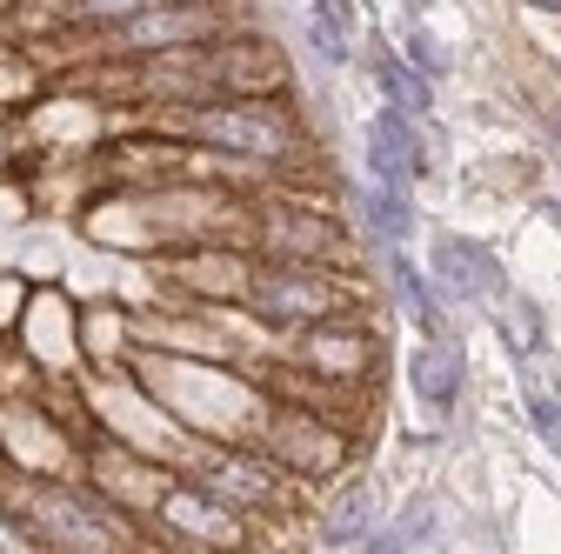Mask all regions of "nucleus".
<instances>
[{
    "instance_id": "1",
    "label": "nucleus",
    "mask_w": 561,
    "mask_h": 554,
    "mask_svg": "<svg viewBox=\"0 0 561 554\" xmlns=\"http://www.w3.org/2000/svg\"><path fill=\"white\" fill-rule=\"evenodd\" d=\"M181 127H187V141L221 148V154H241V161H288L295 141H301L295 114L280 107V101H228V94L194 101V114Z\"/></svg>"
},
{
    "instance_id": "2",
    "label": "nucleus",
    "mask_w": 561,
    "mask_h": 554,
    "mask_svg": "<svg viewBox=\"0 0 561 554\" xmlns=\"http://www.w3.org/2000/svg\"><path fill=\"white\" fill-rule=\"evenodd\" d=\"M341 301H347V288L334 274H321V261H267L261 274H248V308L261 321H280V327L334 321Z\"/></svg>"
},
{
    "instance_id": "3",
    "label": "nucleus",
    "mask_w": 561,
    "mask_h": 554,
    "mask_svg": "<svg viewBox=\"0 0 561 554\" xmlns=\"http://www.w3.org/2000/svg\"><path fill=\"white\" fill-rule=\"evenodd\" d=\"M201 74L207 94H228V101H280L288 94V54L261 34H215L201 47Z\"/></svg>"
},
{
    "instance_id": "4",
    "label": "nucleus",
    "mask_w": 561,
    "mask_h": 554,
    "mask_svg": "<svg viewBox=\"0 0 561 554\" xmlns=\"http://www.w3.org/2000/svg\"><path fill=\"white\" fill-rule=\"evenodd\" d=\"M8 515L27 534H47L60 547H75V554H107L114 547V521L81 488H14V508Z\"/></svg>"
},
{
    "instance_id": "5",
    "label": "nucleus",
    "mask_w": 561,
    "mask_h": 554,
    "mask_svg": "<svg viewBox=\"0 0 561 554\" xmlns=\"http://www.w3.org/2000/svg\"><path fill=\"white\" fill-rule=\"evenodd\" d=\"M221 27H228V21H221L215 8H201V0H161V8L134 14V21H121V27L94 34V41H101V47H114V54H127V60H148V54L201 47V41H215Z\"/></svg>"
},
{
    "instance_id": "6",
    "label": "nucleus",
    "mask_w": 561,
    "mask_h": 554,
    "mask_svg": "<svg viewBox=\"0 0 561 554\" xmlns=\"http://www.w3.org/2000/svg\"><path fill=\"white\" fill-rule=\"evenodd\" d=\"M154 515H161L168 534H181L194 547H241V508L215 501L201 481H168L161 501H154Z\"/></svg>"
},
{
    "instance_id": "7",
    "label": "nucleus",
    "mask_w": 561,
    "mask_h": 554,
    "mask_svg": "<svg viewBox=\"0 0 561 554\" xmlns=\"http://www.w3.org/2000/svg\"><path fill=\"white\" fill-rule=\"evenodd\" d=\"M194 481L228 508H274L280 501V474L267 461H254V454H234V448L194 454Z\"/></svg>"
},
{
    "instance_id": "8",
    "label": "nucleus",
    "mask_w": 561,
    "mask_h": 554,
    "mask_svg": "<svg viewBox=\"0 0 561 554\" xmlns=\"http://www.w3.org/2000/svg\"><path fill=\"white\" fill-rule=\"evenodd\" d=\"M435 274H442V288L461 295V301H502V295H508L495 254L474 247V241H455V234L435 241Z\"/></svg>"
},
{
    "instance_id": "9",
    "label": "nucleus",
    "mask_w": 561,
    "mask_h": 554,
    "mask_svg": "<svg viewBox=\"0 0 561 554\" xmlns=\"http://www.w3.org/2000/svg\"><path fill=\"white\" fill-rule=\"evenodd\" d=\"M368 168H375L381 187L408 194V181L421 174V148H414V134H408V114H394V107L375 114V127H368Z\"/></svg>"
},
{
    "instance_id": "10",
    "label": "nucleus",
    "mask_w": 561,
    "mask_h": 554,
    "mask_svg": "<svg viewBox=\"0 0 561 554\" xmlns=\"http://www.w3.org/2000/svg\"><path fill=\"white\" fill-rule=\"evenodd\" d=\"M261 234H267V254L274 261H321L334 247V228L321 215H308V207H267Z\"/></svg>"
},
{
    "instance_id": "11",
    "label": "nucleus",
    "mask_w": 561,
    "mask_h": 554,
    "mask_svg": "<svg viewBox=\"0 0 561 554\" xmlns=\"http://www.w3.org/2000/svg\"><path fill=\"white\" fill-rule=\"evenodd\" d=\"M301 361L321 368V374H334V381H355L375 361V348L355 327H341V321H314V327H301Z\"/></svg>"
},
{
    "instance_id": "12",
    "label": "nucleus",
    "mask_w": 561,
    "mask_h": 554,
    "mask_svg": "<svg viewBox=\"0 0 561 554\" xmlns=\"http://www.w3.org/2000/svg\"><path fill=\"white\" fill-rule=\"evenodd\" d=\"M408 381H414V394L428 401L435 414H448L461 401V355L448 348V341H428V348L408 361Z\"/></svg>"
},
{
    "instance_id": "13",
    "label": "nucleus",
    "mask_w": 561,
    "mask_h": 554,
    "mask_svg": "<svg viewBox=\"0 0 561 554\" xmlns=\"http://www.w3.org/2000/svg\"><path fill=\"white\" fill-rule=\"evenodd\" d=\"M161 8V0H60V14H67V34H107L134 14H148Z\"/></svg>"
},
{
    "instance_id": "14",
    "label": "nucleus",
    "mask_w": 561,
    "mask_h": 554,
    "mask_svg": "<svg viewBox=\"0 0 561 554\" xmlns=\"http://www.w3.org/2000/svg\"><path fill=\"white\" fill-rule=\"evenodd\" d=\"M381 88H388V107H394V114H408V120L435 107V94H428V74H408L401 60H381Z\"/></svg>"
},
{
    "instance_id": "15",
    "label": "nucleus",
    "mask_w": 561,
    "mask_h": 554,
    "mask_svg": "<svg viewBox=\"0 0 561 554\" xmlns=\"http://www.w3.org/2000/svg\"><path fill=\"white\" fill-rule=\"evenodd\" d=\"M34 88H41V74H34V54H14V47H0V107L27 101Z\"/></svg>"
},
{
    "instance_id": "16",
    "label": "nucleus",
    "mask_w": 561,
    "mask_h": 554,
    "mask_svg": "<svg viewBox=\"0 0 561 554\" xmlns=\"http://www.w3.org/2000/svg\"><path fill=\"white\" fill-rule=\"evenodd\" d=\"M495 308H502V334H508V348L535 355V348H541V327H535V308H528L522 295H502Z\"/></svg>"
},
{
    "instance_id": "17",
    "label": "nucleus",
    "mask_w": 561,
    "mask_h": 554,
    "mask_svg": "<svg viewBox=\"0 0 561 554\" xmlns=\"http://www.w3.org/2000/svg\"><path fill=\"white\" fill-rule=\"evenodd\" d=\"M368 495H341V508H334V521H328V534L334 541H355V534H368Z\"/></svg>"
},
{
    "instance_id": "18",
    "label": "nucleus",
    "mask_w": 561,
    "mask_h": 554,
    "mask_svg": "<svg viewBox=\"0 0 561 554\" xmlns=\"http://www.w3.org/2000/svg\"><path fill=\"white\" fill-rule=\"evenodd\" d=\"M21 308H27V288L14 281V274H0V327H14V321H21Z\"/></svg>"
},
{
    "instance_id": "19",
    "label": "nucleus",
    "mask_w": 561,
    "mask_h": 554,
    "mask_svg": "<svg viewBox=\"0 0 561 554\" xmlns=\"http://www.w3.org/2000/svg\"><path fill=\"white\" fill-rule=\"evenodd\" d=\"M528 414L541 422V435H548V448H561V407L548 401V394H528Z\"/></svg>"
},
{
    "instance_id": "20",
    "label": "nucleus",
    "mask_w": 561,
    "mask_h": 554,
    "mask_svg": "<svg viewBox=\"0 0 561 554\" xmlns=\"http://www.w3.org/2000/svg\"><path fill=\"white\" fill-rule=\"evenodd\" d=\"M0 554H34V534H27L8 508H0Z\"/></svg>"
},
{
    "instance_id": "21",
    "label": "nucleus",
    "mask_w": 561,
    "mask_h": 554,
    "mask_svg": "<svg viewBox=\"0 0 561 554\" xmlns=\"http://www.w3.org/2000/svg\"><path fill=\"white\" fill-rule=\"evenodd\" d=\"M8 221H21V194H14V187H0V228H8Z\"/></svg>"
},
{
    "instance_id": "22",
    "label": "nucleus",
    "mask_w": 561,
    "mask_h": 554,
    "mask_svg": "<svg viewBox=\"0 0 561 554\" xmlns=\"http://www.w3.org/2000/svg\"><path fill=\"white\" fill-rule=\"evenodd\" d=\"M528 8H541V14H561V0H528Z\"/></svg>"
},
{
    "instance_id": "23",
    "label": "nucleus",
    "mask_w": 561,
    "mask_h": 554,
    "mask_svg": "<svg viewBox=\"0 0 561 554\" xmlns=\"http://www.w3.org/2000/svg\"><path fill=\"white\" fill-rule=\"evenodd\" d=\"M0 161H8V114H0Z\"/></svg>"
},
{
    "instance_id": "24",
    "label": "nucleus",
    "mask_w": 561,
    "mask_h": 554,
    "mask_svg": "<svg viewBox=\"0 0 561 554\" xmlns=\"http://www.w3.org/2000/svg\"><path fill=\"white\" fill-rule=\"evenodd\" d=\"M8 14H14V0H0V21H8Z\"/></svg>"
}]
</instances>
